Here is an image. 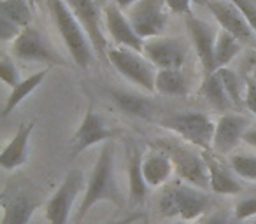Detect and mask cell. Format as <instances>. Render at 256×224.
<instances>
[{"mask_svg":"<svg viewBox=\"0 0 256 224\" xmlns=\"http://www.w3.org/2000/svg\"><path fill=\"white\" fill-rule=\"evenodd\" d=\"M100 202H110L114 205L121 207L124 198L120 191V186L116 181V168H114V144L112 140L104 142L100 154L95 161L92 177H90L88 188L82 196V202L76 214V224L82 221V217L90 212L92 207Z\"/></svg>","mask_w":256,"mask_h":224,"instance_id":"obj_1","label":"cell"},{"mask_svg":"<svg viewBox=\"0 0 256 224\" xmlns=\"http://www.w3.org/2000/svg\"><path fill=\"white\" fill-rule=\"evenodd\" d=\"M48 9L74 63L86 70L93 60V46L88 33L84 32L74 12L68 9L65 0H48Z\"/></svg>","mask_w":256,"mask_h":224,"instance_id":"obj_2","label":"cell"},{"mask_svg":"<svg viewBox=\"0 0 256 224\" xmlns=\"http://www.w3.org/2000/svg\"><path fill=\"white\" fill-rule=\"evenodd\" d=\"M209 196L190 184H176L164 193L160 200V210L165 217H181L182 221H195L210 210Z\"/></svg>","mask_w":256,"mask_h":224,"instance_id":"obj_3","label":"cell"},{"mask_svg":"<svg viewBox=\"0 0 256 224\" xmlns=\"http://www.w3.org/2000/svg\"><path fill=\"white\" fill-rule=\"evenodd\" d=\"M160 125L165 130L176 133L182 140L190 142L192 146H196L206 151H212L214 132H216V123L204 112H179L172 114L168 118L162 119Z\"/></svg>","mask_w":256,"mask_h":224,"instance_id":"obj_4","label":"cell"},{"mask_svg":"<svg viewBox=\"0 0 256 224\" xmlns=\"http://www.w3.org/2000/svg\"><path fill=\"white\" fill-rule=\"evenodd\" d=\"M107 61L123 75L126 81L146 91H154L156 70L154 65L142 53L128 47L114 46L107 49Z\"/></svg>","mask_w":256,"mask_h":224,"instance_id":"obj_5","label":"cell"},{"mask_svg":"<svg viewBox=\"0 0 256 224\" xmlns=\"http://www.w3.org/2000/svg\"><path fill=\"white\" fill-rule=\"evenodd\" d=\"M168 5L165 0H139L128 9V19L140 39L162 37L168 25Z\"/></svg>","mask_w":256,"mask_h":224,"instance_id":"obj_6","label":"cell"},{"mask_svg":"<svg viewBox=\"0 0 256 224\" xmlns=\"http://www.w3.org/2000/svg\"><path fill=\"white\" fill-rule=\"evenodd\" d=\"M154 146L164 149L170 156L172 163H174V170L181 181L198 189H204V191L210 189L209 170H207V163L204 156L170 142H156Z\"/></svg>","mask_w":256,"mask_h":224,"instance_id":"obj_7","label":"cell"},{"mask_svg":"<svg viewBox=\"0 0 256 224\" xmlns=\"http://www.w3.org/2000/svg\"><path fill=\"white\" fill-rule=\"evenodd\" d=\"M11 53L14 58L22 61H32V63H48L65 67L67 61L51 47L48 39L36 28V26H26L22 30L18 37L12 40Z\"/></svg>","mask_w":256,"mask_h":224,"instance_id":"obj_8","label":"cell"},{"mask_svg":"<svg viewBox=\"0 0 256 224\" xmlns=\"http://www.w3.org/2000/svg\"><path fill=\"white\" fill-rule=\"evenodd\" d=\"M74 16L78 18V21L81 23V26L84 28V32L88 33L90 40H92L93 49L98 53V56L102 60H107V44L106 37V25L102 23V5H98L95 0H65Z\"/></svg>","mask_w":256,"mask_h":224,"instance_id":"obj_9","label":"cell"},{"mask_svg":"<svg viewBox=\"0 0 256 224\" xmlns=\"http://www.w3.org/2000/svg\"><path fill=\"white\" fill-rule=\"evenodd\" d=\"M116 137V132L109 128L104 121L100 114H96L93 107L86 110L84 118H82L81 125L78 126L74 137L70 140V147H68V160L74 161L82 154L86 149L96 146L100 142H109Z\"/></svg>","mask_w":256,"mask_h":224,"instance_id":"obj_10","label":"cell"},{"mask_svg":"<svg viewBox=\"0 0 256 224\" xmlns=\"http://www.w3.org/2000/svg\"><path fill=\"white\" fill-rule=\"evenodd\" d=\"M84 188V175L81 170H70L62 186L46 203V219L50 224H67L78 195Z\"/></svg>","mask_w":256,"mask_h":224,"instance_id":"obj_11","label":"cell"},{"mask_svg":"<svg viewBox=\"0 0 256 224\" xmlns=\"http://www.w3.org/2000/svg\"><path fill=\"white\" fill-rule=\"evenodd\" d=\"M186 28H188L190 39L195 46L196 56L200 60L204 70V77L210 75L218 70L216 65V40L218 33L207 21L195 18L193 14L186 16Z\"/></svg>","mask_w":256,"mask_h":224,"instance_id":"obj_12","label":"cell"},{"mask_svg":"<svg viewBox=\"0 0 256 224\" xmlns=\"http://www.w3.org/2000/svg\"><path fill=\"white\" fill-rule=\"evenodd\" d=\"M142 54L158 68V70H172L184 65L186 47L178 37H154L144 42Z\"/></svg>","mask_w":256,"mask_h":224,"instance_id":"obj_13","label":"cell"},{"mask_svg":"<svg viewBox=\"0 0 256 224\" xmlns=\"http://www.w3.org/2000/svg\"><path fill=\"white\" fill-rule=\"evenodd\" d=\"M102 11H104L106 32H107V35L112 39V42L120 47H128V49L142 53L144 42H146V40L137 35V32L134 30L128 16L123 14V11L114 4L112 0H107L106 4H104Z\"/></svg>","mask_w":256,"mask_h":224,"instance_id":"obj_14","label":"cell"},{"mask_svg":"<svg viewBox=\"0 0 256 224\" xmlns=\"http://www.w3.org/2000/svg\"><path fill=\"white\" fill-rule=\"evenodd\" d=\"M42 205L37 195L22 188H9L2 195V224H28L36 210Z\"/></svg>","mask_w":256,"mask_h":224,"instance_id":"obj_15","label":"cell"},{"mask_svg":"<svg viewBox=\"0 0 256 224\" xmlns=\"http://www.w3.org/2000/svg\"><path fill=\"white\" fill-rule=\"evenodd\" d=\"M207 9L214 16L218 25L221 26V30L237 37L240 42H251L252 39L251 26H249L244 14L238 11V7L232 0H212Z\"/></svg>","mask_w":256,"mask_h":224,"instance_id":"obj_16","label":"cell"},{"mask_svg":"<svg viewBox=\"0 0 256 224\" xmlns=\"http://www.w3.org/2000/svg\"><path fill=\"white\" fill-rule=\"evenodd\" d=\"M249 121L240 114H223L216 123V132L212 140V153L230 154L238 142L244 140Z\"/></svg>","mask_w":256,"mask_h":224,"instance_id":"obj_17","label":"cell"},{"mask_svg":"<svg viewBox=\"0 0 256 224\" xmlns=\"http://www.w3.org/2000/svg\"><path fill=\"white\" fill-rule=\"evenodd\" d=\"M204 160L207 163V170H209V182H210V191L216 195H238L242 191L240 182L235 179V172L228 170L224 163L216 156L212 151H206L202 153Z\"/></svg>","mask_w":256,"mask_h":224,"instance_id":"obj_18","label":"cell"},{"mask_svg":"<svg viewBox=\"0 0 256 224\" xmlns=\"http://www.w3.org/2000/svg\"><path fill=\"white\" fill-rule=\"evenodd\" d=\"M36 121L22 123L18 126V132L11 139V142L4 147L2 154H0V167L4 170H14L26 163L28 160V140L34 132Z\"/></svg>","mask_w":256,"mask_h":224,"instance_id":"obj_19","label":"cell"},{"mask_svg":"<svg viewBox=\"0 0 256 224\" xmlns=\"http://www.w3.org/2000/svg\"><path fill=\"white\" fill-rule=\"evenodd\" d=\"M174 172V163L164 149L154 146V151H150L142 158V174L150 188H160L170 179Z\"/></svg>","mask_w":256,"mask_h":224,"instance_id":"obj_20","label":"cell"},{"mask_svg":"<svg viewBox=\"0 0 256 224\" xmlns=\"http://www.w3.org/2000/svg\"><path fill=\"white\" fill-rule=\"evenodd\" d=\"M198 95L212 107L214 110H220V112H228V110L234 107L230 96H228L226 89L223 86V81L218 75V72L210 75H206L202 79V86L198 89Z\"/></svg>","mask_w":256,"mask_h":224,"instance_id":"obj_21","label":"cell"},{"mask_svg":"<svg viewBox=\"0 0 256 224\" xmlns=\"http://www.w3.org/2000/svg\"><path fill=\"white\" fill-rule=\"evenodd\" d=\"M128 182H130V202L136 205H144L148 198V182L142 174V156L139 149L132 147L128 158Z\"/></svg>","mask_w":256,"mask_h":224,"instance_id":"obj_22","label":"cell"},{"mask_svg":"<svg viewBox=\"0 0 256 224\" xmlns=\"http://www.w3.org/2000/svg\"><path fill=\"white\" fill-rule=\"evenodd\" d=\"M154 91L164 96H181V98H184L190 93V86L179 68L158 70L156 81H154Z\"/></svg>","mask_w":256,"mask_h":224,"instance_id":"obj_23","label":"cell"},{"mask_svg":"<svg viewBox=\"0 0 256 224\" xmlns=\"http://www.w3.org/2000/svg\"><path fill=\"white\" fill-rule=\"evenodd\" d=\"M46 75H48V68H44V70H39V72H36V74H32L30 77L23 79L16 88H12L11 95H9V98L6 100V105H4V109H2V116L8 118V116L11 114L12 110H14L26 96L32 95V93L39 88V84H42Z\"/></svg>","mask_w":256,"mask_h":224,"instance_id":"obj_24","label":"cell"},{"mask_svg":"<svg viewBox=\"0 0 256 224\" xmlns=\"http://www.w3.org/2000/svg\"><path fill=\"white\" fill-rule=\"evenodd\" d=\"M110 98L116 103V107L128 116H136V118H150L151 103L148 98L134 93L126 91H110Z\"/></svg>","mask_w":256,"mask_h":224,"instance_id":"obj_25","label":"cell"},{"mask_svg":"<svg viewBox=\"0 0 256 224\" xmlns=\"http://www.w3.org/2000/svg\"><path fill=\"white\" fill-rule=\"evenodd\" d=\"M0 16L16 23L22 30L32 25V11L26 0H2Z\"/></svg>","mask_w":256,"mask_h":224,"instance_id":"obj_26","label":"cell"},{"mask_svg":"<svg viewBox=\"0 0 256 224\" xmlns=\"http://www.w3.org/2000/svg\"><path fill=\"white\" fill-rule=\"evenodd\" d=\"M242 42L234 37L232 33L220 30L218 32V40H216V65L218 68L228 67L232 63L235 56L240 53Z\"/></svg>","mask_w":256,"mask_h":224,"instance_id":"obj_27","label":"cell"},{"mask_svg":"<svg viewBox=\"0 0 256 224\" xmlns=\"http://www.w3.org/2000/svg\"><path fill=\"white\" fill-rule=\"evenodd\" d=\"M216 72L221 77V81H223V86H224V89H226V93H228V96H230L234 107L235 109H242V107L246 105V102H244V96H242V91H240V81H238V75L228 67L218 68Z\"/></svg>","mask_w":256,"mask_h":224,"instance_id":"obj_28","label":"cell"},{"mask_svg":"<svg viewBox=\"0 0 256 224\" xmlns=\"http://www.w3.org/2000/svg\"><path fill=\"white\" fill-rule=\"evenodd\" d=\"M230 168L246 181L256 182V156L249 154H232L230 156Z\"/></svg>","mask_w":256,"mask_h":224,"instance_id":"obj_29","label":"cell"},{"mask_svg":"<svg viewBox=\"0 0 256 224\" xmlns=\"http://www.w3.org/2000/svg\"><path fill=\"white\" fill-rule=\"evenodd\" d=\"M0 79H2V82L8 84L11 89L16 88V86L23 81L22 75H20L18 67H16L14 61H12L8 54H4V56H2V61H0Z\"/></svg>","mask_w":256,"mask_h":224,"instance_id":"obj_30","label":"cell"},{"mask_svg":"<svg viewBox=\"0 0 256 224\" xmlns=\"http://www.w3.org/2000/svg\"><path fill=\"white\" fill-rule=\"evenodd\" d=\"M234 216L237 217L238 221H246L249 217L256 216V196H249V198H242L237 202L234 210Z\"/></svg>","mask_w":256,"mask_h":224,"instance_id":"obj_31","label":"cell"},{"mask_svg":"<svg viewBox=\"0 0 256 224\" xmlns=\"http://www.w3.org/2000/svg\"><path fill=\"white\" fill-rule=\"evenodd\" d=\"M235 5L238 7V11L244 14L246 21L249 23L251 30L256 33V4L254 0H232Z\"/></svg>","mask_w":256,"mask_h":224,"instance_id":"obj_32","label":"cell"},{"mask_svg":"<svg viewBox=\"0 0 256 224\" xmlns=\"http://www.w3.org/2000/svg\"><path fill=\"white\" fill-rule=\"evenodd\" d=\"M20 33H22V28H20L16 23L9 21L8 18H2V16H0V40H2V42H12Z\"/></svg>","mask_w":256,"mask_h":224,"instance_id":"obj_33","label":"cell"},{"mask_svg":"<svg viewBox=\"0 0 256 224\" xmlns=\"http://www.w3.org/2000/svg\"><path fill=\"white\" fill-rule=\"evenodd\" d=\"M202 224H240V221L234 216V214H228L224 210H216L212 212Z\"/></svg>","mask_w":256,"mask_h":224,"instance_id":"obj_34","label":"cell"},{"mask_svg":"<svg viewBox=\"0 0 256 224\" xmlns=\"http://www.w3.org/2000/svg\"><path fill=\"white\" fill-rule=\"evenodd\" d=\"M246 107L256 116V81L252 77H246V95H244Z\"/></svg>","mask_w":256,"mask_h":224,"instance_id":"obj_35","label":"cell"},{"mask_svg":"<svg viewBox=\"0 0 256 224\" xmlns=\"http://www.w3.org/2000/svg\"><path fill=\"white\" fill-rule=\"evenodd\" d=\"M165 4L168 5L170 12H176V14H192V0H165Z\"/></svg>","mask_w":256,"mask_h":224,"instance_id":"obj_36","label":"cell"},{"mask_svg":"<svg viewBox=\"0 0 256 224\" xmlns=\"http://www.w3.org/2000/svg\"><path fill=\"white\" fill-rule=\"evenodd\" d=\"M139 219H146V216H144L140 210H137V212H134V214H128V216L123 217V219L109 221V223H106V224H134L136 221H139Z\"/></svg>","mask_w":256,"mask_h":224,"instance_id":"obj_37","label":"cell"},{"mask_svg":"<svg viewBox=\"0 0 256 224\" xmlns=\"http://www.w3.org/2000/svg\"><path fill=\"white\" fill-rule=\"evenodd\" d=\"M244 142L256 149V128H249L244 135Z\"/></svg>","mask_w":256,"mask_h":224,"instance_id":"obj_38","label":"cell"},{"mask_svg":"<svg viewBox=\"0 0 256 224\" xmlns=\"http://www.w3.org/2000/svg\"><path fill=\"white\" fill-rule=\"evenodd\" d=\"M112 2L121 9V11H126V9H130L132 5H136L139 0H112Z\"/></svg>","mask_w":256,"mask_h":224,"instance_id":"obj_39","label":"cell"},{"mask_svg":"<svg viewBox=\"0 0 256 224\" xmlns=\"http://www.w3.org/2000/svg\"><path fill=\"white\" fill-rule=\"evenodd\" d=\"M210 2H212V0H192V4H196V5H200V7H209Z\"/></svg>","mask_w":256,"mask_h":224,"instance_id":"obj_40","label":"cell"},{"mask_svg":"<svg viewBox=\"0 0 256 224\" xmlns=\"http://www.w3.org/2000/svg\"><path fill=\"white\" fill-rule=\"evenodd\" d=\"M249 77H252L256 81V60L252 61V65H251V75H249Z\"/></svg>","mask_w":256,"mask_h":224,"instance_id":"obj_41","label":"cell"},{"mask_svg":"<svg viewBox=\"0 0 256 224\" xmlns=\"http://www.w3.org/2000/svg\"><path fill=\"white\" fill-rule=\"evenodd\" d=\"M95 2H96V4H98V5H102V7H104V4H106L107 0H95Z\"/></svg>","mask_w":256,"mask_h":224,"instance_id":"obj_42","label":"cell"},{"mask_svg":"<svg viewBox=\"0 0 256 224\" xmlns=\"http://www.w3.org/2000/svg\"><path fill=\"white\" fill-rule=\"evenodd\" d=\"M170 224H188L186 221H178V223H170Z\"/></svg>","mask_w":256,"mask_h":224,"instance_id":"obj_43","label":"cell"},{"mask_svg":"<svg viewBox=\"0 0 256 224\" xmlns=\"http://www.w3.org/2000/svg\"><path fill=\"white\" fill-rule=\"evenodd\" d=\"M42 2H46V4H48V0H42Z\"/></svg>","mask_w":256,"mask_h":224,"instance_id":"obj_44","label":"cell"},{"mask_svg":"<svg viewBox=\"0 0 256 224\" xmlns=\"http://www.w3.org/2000/svg\"><path fill=\"white\" fill-rule=\"evenodd\" d=\"M144 224H146V221H144Z\"/></svg>","mask_w":256,"mask_h":224,"instance_id":"obj_45","label":"cell"},{"mask_svg":"<svg viewBox=\"0 0 256 224\" xmlns=\"http://www.w3.org/2000/svg\"><path fill=\"white\" fill-rule=\"evenodd\" d=\"M254 4H256V0H254Z\"/></svg>","mask_w":256,"mask_h":224,"instance_id":"obj_46","label":"cell"}]
</instances>
